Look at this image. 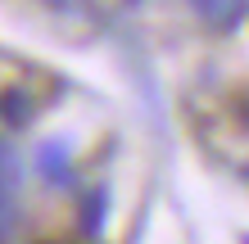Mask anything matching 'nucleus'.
I'll use <instances>...</instances> for the list:
<instances>
[{
  "label": "nucleus",
  "mask_w": 249,
  "mask_h": 244,
  "mask_svg": "<svg viewBox=\"0 0 249 244\" xmlns=\"http://www.w3.org/2000/svg\"><path fill=\"white\" fill-rule=\"evenodd\" d=\"M100 212H105V190H95L91 199H86V217H82V231H86V235L100 231Z\"/></svg>",
  "instance_id": "3"
},
{
  "label": "nucleus",
  "mask_w": 249,
  "mask_h": 244,
  "mask_svg": "<svg viewBox=\"0 0 249 244\" xmlns=\"http://www.w3.org/2000/svg\"><path fill=\"white\" fill-rule=\"evenodd\" d=\"M23 122H32V99H27V91H0V127L18 131Z\"/></svg>",
  "instance_id": "2"
},
{
  "label": "nucleus",
  "mask_w": 249,
  "mask_h": 244,
  "mask_svg": "<svg viewBox=\"0 0 249 244\" xmlns=\"http://www.w3.org/2000/svg\"><path fill=\"white\" fill-rule=\"evenodd\" d=\"M36 167H41V177H46V181L68 185V181H72V167H68V145H59V140H46V145L36 149Z\"/></svg>",
  "instance_id": "1"
}]
</instances>
